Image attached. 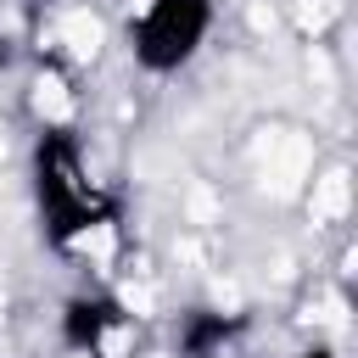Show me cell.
I'll return each mask as SVG.
<instances>
[{
    "label": "cell",
    "mask_w": 358,
    "mask_h": 358,
    "mask_svg": "<svg viewBox=\"0 0 358 358\" xmlns=\"http://www.w3.org/2000/svg\"><path fill=\"white\" fill-rule=\"evenodd\" d=\"M28 173H34V207H39L45 246L84 252V246H95L101 235H112L123 224L117 196L101 190V179L90 173V157H84V145H78L73 129L45 123L39 140H34Z\"/></svg>",
    "instance_id": "6da1fadb"
},
{
    "label": "cell",
    "mask_w": 358,
    "mask_h": 358,
    "mask_svg": "<svg viewBox=\"0 0 358 358\" xmlns=\"http://www.w3.org/2000/svg\"><path fill=\"white\" fill-rule=\"evenodd\" d=\"M213 28H218V6L213 0H145L129 17V56H134L140 73L173 78L201 56Z\"/></svg>",
    "instance_id": "7a4b0ae2"
},
{
    "label": "cell",
    "mask_w": 358,
    "mask_h": 358,
    "mask_svg": "<svg viewBox=\"0 0 358 358\" xmlns=\"http://www.w3.org/2000/svg\"><path fill=\"white\" fill-rule=\"evenodd\" d=\"M129 308L123 296L112 291H73L56 313V341L73 352V358H112L129 336Z\"/></svg>",
    "instance_id": "3957f363"
},
{
    "label": "cell",
    "mask_w": 358,
    "mask_h": 358,
    "mask_svg": "<svg viewBox=\"0 0 358 358\" xmlns=\"http://www.w3.org/2000/svg\"><path fill=\"white\" fill-rule=\"evenodd\" d=\"M246 330L241 313H224V308H190L173 330V352L179 358H224L235 347V336Z\"/></svg>",
    "instance_id": "277c9868"
},
{
    "label": "cell",
    "mask_w": 358,
    "mask_h": 358,
    "mask_svg": "<svg viewBox=\"0 0 358 358\" xmlns=\"http://www.w3.org/2000/svg\"><path fill=\"white\" fill-rule=\"evenodd\" d=\"M296 358H341V352H336V347H330V341H313V347H302V352H296Z\"/></svg>",
    "instance_id": "5b68a950"
}]
</instances>
